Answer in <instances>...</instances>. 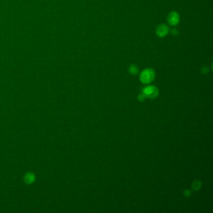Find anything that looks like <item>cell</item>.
<instances>
[{"label":"cell","mask_w":213,"mask_h":213,"mask_svg":"<svg viewBox=\"0 0 213 213\" xmlns=\"http://www.w3.org/2000/svg\"><path fill=\"white\" fill-rule=\"evenodd\" d=\"M155 77V72L153 70L147 68L143 70L140 74V80L144 84H148L152 82Z\"/></svg>","instance_id":"obj_1"},{"label":"cell","mask_w":213,"mask_h":213,"mask_svg":"<svg viewBox=\"0 0 213 213\" xmlns=\"http://www.w3.org/2000/svg\"><path fill=\"white\" fill-rule=\"evenodd\" d=\"M143 94L146 97L149 98H154L158 95V89L155 86H149L144 89Z\"/></svg>","instance_id":"obj_2"},{"label":"cell","mask_w":213,"mask_h":213,"mask_svg":"<svg viewBox=\"0 0 213 213\" xmlns=\"http://www.w3.org/2000/svg\"><path fill=\"white\" fill-rule=\"evenodd\" d=\"M167 22L171 26H176L179 23V14L176 12H171L167 15Z\"/></svg>","instance_id":"obj_3"},{"label":"cell","mask_w":213,"mask_h":213,"mask_svg":"<svg viewBox=\"0 0 213 213\" xmlns=\"http://www.w3.org/2000/svg\"><path fill=\"white\" fill-rule=\"evenodd\" d=\"M170 29L168 26L164 24H161L157 27L156 33L157 36L160 38H164L168 34Z\"/></svg>","instance_id":"obj_4"},{"label":"cell","mask_w":213,"mask_h":213,"mask_svg":"<svg viewBox=\"0 0 213 213\" xmlns=\"http://www.w3.org/2000/svg\"><path fill=\"white\" fill-rule=\"evenodd\" d=\"M35 179H36V176L33 172L26 173L24 177L25 182L28 184H32L35 181Z\"/></svg>","instance_id":"obj_5"},{"label":"cell","mask_w":213,"mask_h":213,"mask_svg":"<svg viewBox=\"0 0 213 213\" xmlns=\"http://www.w3.org/2000/svg\"><path fill=\"white\" fill-rule=\"evenodd\" d=\"M128 70H129V72H130V74H131L133 75H136L139 72L138 68L134 64H131L130 67H129Z\"/></svg>","instance_id":"obj_6"},{"label":"cell","mask_w":213,"mask_h":213,"mask_svg":"<svg viewBox=\"0 0 213 213\" xmlns=\"http://www.w3.org/2000/svg\"><path fill=\"white\" fill-rule=\"evenodd\" d=\"M193 188L194 189V190H198L200 189L201 186V182L200 181H196L195 182H194L193 183Z\"/></svg>","instance_id":"obj_7"},{"label":"cell","mask_w":213,"mask_h":213,"mask_svg":"<svg viewBox=\"0 0 213 213\" xmlns=\"http://www.w3.org/2000/svg\"><path fill=\"white\" fill-rule=\"evenodd\" d=\"M171 34L173 35L174 36H176V35L178 34V33H179V31H178V30H176V29H173V30H171Z\"/></svg>","instance_id":"obj_8"},{"label":"cell","mask_w":213,"mask_h":213,"mask_svg":"<svg viewBox=\"0 0 213 213\" xmlns=\"http://www.w3.org/2000/svg\"><path fill=\"white\" fill-rule=\"evenodd\" d=\"M145 97L146 96L144 94H140L139 97H138V99L140 100V101H144V99H145Z\"/></svg>","instance_id":"obj_9"},{"label":"cell","mask_w":213,"mask_h":213,"mask_svg":"<svg viewBox=\"0 0 213 213\" xmlns=\"http://www.w3.org/2000/svg\"><path fill=\"white\" fill-rule=\"evenodd\" d=\"M184 194H185V196H187V197H189V196L191 195V192L189 191L186 190V191L184 192Z\"/></svg>","instance_id":"obj_10"}]
</instances>
